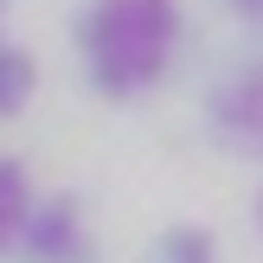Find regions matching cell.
<instances>
[{
  "instance_id": "cell-4",
  "label": "cell",
  "mask_w": 263,
  "mask_h": 263,
  "mask_svg": "<svg viewBox=\"0 0 263 263\" xmlns=\"http://www.w3.org/2000/svg\"><path fill=\"white\" fill-rule=\"evenodd\" d=\"M32 212H39L32 174H26L13 154H0V257L20 251V238H26V225H32Z\"/></svg>"
},
{
  "instance_id": "cell-3",
  "label": "cell",
  "mask_w": 263,
  "mask_h": 263,
  "mask_svg": "<svg viewBox=\"0 0 263 263\" xmlns=\"http://www.w3.org/2000/svg\"><path fill=\"white\" fill-rule=\"evenodd\" d=\"M20 257L26 263H90V225H84V212H77L71 193L39 199L32 225H26V238H20Z\"/></svg>"
},
{
  "instance_id": "cell-5",
  "label": "cell",
  "mask_w": 263,
  "mask_h": 263,
  "mask_svg": "<svg viewBox=\"0 0 263 263\" xmlns=\"http://www.w3.org/2000/svg\"><path fill=\"white\" fill-rule=\"evenodd\" d=\"M32 90H39V64H32V51L0 45V122H7V116H20L26 103H32Z\"/></svg>"
},
{
  "instance_id": "cell-6",
  "label": "cell",
  "mask_w": 263,
  "mask_h": 263,
  "mask_svg": "<svg viewBox=\"0 0 263 263\" xmlns=\"http://www.w3.org/2000/svg\"><path fill=\"white\" fill-rule=\"evenodd\" d=\"M154 251H161V263H218V238L205 225H167Z\"/></svg>"
},
{
  "instance_id": "cell-8",
  "label": "cell",
  "mask_w": 263,
  "mask_h": 263,
  "mask_svg": "<svg viewBox=\"0 0 263 263\" xmlns=\"http://www.w3.org/2000/svg\"><path fill=\"white\" fill-rule=\"evenodd\" d=\"M257 231H263V193H257Z\"/></svg>"
},
{
  "instance_id": "cell-1",
  "label": "cell",
  "mask_w": 263,
  "mask_h": 263,
  "mask_svg": "<svg viewBox=\"0 0 263 263\" xmlns=\"http://www.w3.org/2000/svg\"><path fill=\"white\" fill-rule=\"evenodd\" d=\"M84 84L109 103H135L167 77L180 45V7L174 0H90L71 26Z\"/></svg>"
},
{
  "instance_id": "cell-7",
  "label": "cell",
  "mask_w": 263,
  "mask_h": 263,
  "mask_svg": "<svg viewBox=\"0 0 263 263\" xmlns=\"http://www.w3.org/2000/svg\"><path fill=\"white\" fill-rule=\"evenodd\" d=\"M225 13H238L244 26H263V0H225Z\"/></svg>"
},
{
  "instance_id": "cell-2",
  "label": "cell",
  "mask_w": 263,
  "mask_h": 263,
  "mask_svg": "<svg viewBox=\"0 0 263 263\" xmlns=\"http://www.w3.org/2000/svg\"><path fill=\"white\" fill-rule=\"evenodd\" d=\"M205 135H212L225 154L263 161V58L225 71L212 90H205Z\"/></svg>"
}]
</instances>
